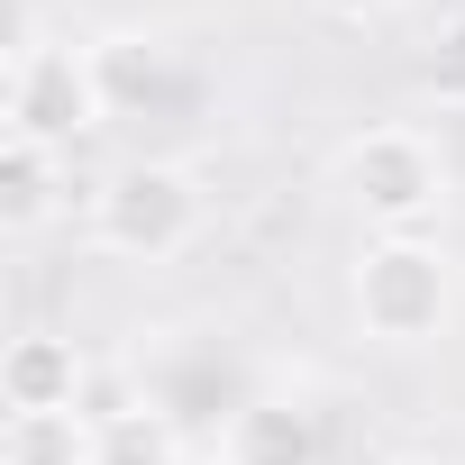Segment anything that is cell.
Here are the masks:
<instances>
[{"label": "cell", "instance_id": "6da1fadb", "mask_svg": "<svg viewBox=\"0 0 465 465\" xmlns=\"http://www.w3.org/2000/svg\"><path fill=\"white\" fill-rule=\"evenodd\" d=\"M83 228L110 265H173L210 228V183L183 155H137L83 192Z\"/></svg>", "mask_w": 465, "mask_h": 465}, {"label": "cell", "instance_id": "7a4b0ae2", "mask_svg": "<svg viewBox=\"0 0 465 465\" xmlns=\"http://www.w3.org/2000/svg\"><path fill=\"white\" fill-rule=\"evenodd\" d=\"M447 146L411 119H374L338 146V201L365 219V238H438L447 219Z\"/></svg>", "mask_w": 465, "mask_h": 465}, {"label": "cell", "instance_id": "3957f363", "mask_svg": "<svg viewBox=\"0 0 465 465\" xmlns=\"http://www.w3.org/2000/svg\"><path fill=\"white\" fill-rule=\"evenodd\" d=\"M347 311L374 347H438L456 320V256L438 238H365L347 265Z\"/></svg>", "mask_w": 465, "mask_h": 465}, {"label": "cell", "instance_id": "277c9868", "mask_svg": "<svg viewBox=\"0 0 465 465\" xmlns=\"http://www.w3.org/2000/svg\"><path fill=\"white\" fill-rule=\"evenodd\" d=\"M110 110V83H101V55L83 37H28L10 55V137H46V146H83Z\"/></svg>", "mask_w": 465, "mask_h": 465}, {"label": "cell", "instance_id": "5b68a950", "mask_svg": "<svg viewBox=\"0 0 465 465\" xmlns=\"http://www.w3.org/2000/svg\"><path fill=\"white\" fill-rule=\"evenodd\" d=\"M210 465H329V411L311 383L265 374L210 429Z\"/></svg>", "mask_w": 465, "mask_h": 465}, {"label": "cell", "instance_id": "8992f818", "mask_svg": "<svg viewBox=\"0 0 465 465\" xmlns=\"http://www.w3.org/2000/svg\"><path fill=\"white\" fill-rule=\"evenodd\" d=\"M0 401L10 411H92V356L64 329H19L0 356Z\"/></svg>", "mask_w": 465, "mask_h": 465}, {"label": "cell", "instance_id": "52a82bcc", "mask_svg": "<svg viewBox=\"0 0 465 465\" xmlns=\"http://www.w3.org/2000/svg\"><path fill=\"white\" fill-rule=\"evenodd\" d=\"M74 201V155L46 137H0V228L37 238V228Z\"/></svg>", "mask_w": 465, "mask_h": 465}, {"label": "cell", "instance_id": "ba28073f", "mask_svg": "<svg viewBox=\"0 0 465 465\" xmlns=\"http://www.w3.org/2000/svg\"><path fill=\"white\" fill-rule=\"evenodd\" d=\"M101 420V465H183L192 447H183V420L155 401V392H119L110 411H92Z\"/></svg>", "mask_w": 465, "mask_h": 465}, {"label": "cell", "instance_id": "9c48e42d", "mask_svg": "<svg viewBox=\"0 0 465 465\" xmlns=\"http://www.w3.org/2000/svg\"><path fill=\"white\" fill-rule=\"evenodd\" d=\"M0 465H101L92 411H10L0 420Z\"/></svg>", "mask_w": 465, "mask_h": 465}, {"label": "cell", "instance_id": "30bf717a", "mask_svg": "<svg viewBox=\"0 0 465 465\" xmlns=\"http://www.w3.org/2000/svg\"><path fill=\"white\" fill-rule=\"evenodd\" d=\"M92 55H101L110 110H137V101H146V92L164 83V37H146V28H119V37H101Z\"/></svg>", "mask_w": 465, "mask_h": 465}, {"label": "cell", "instance_id": "8fae6325", "mask_svg": "<svg viewBox=\"0 0 465 465\" xmlns=\"http://www.w3.org/2000/svg\"><path fill=\"white\" fill-rule=\"evenodd\" d=\"M320 19H338V28H374V19H392L401 0H311Z\"/></svg>", "mask_w": 465, "mask_h": 465}, {"label": "cell", "instance_id": "7c38bea8", "mask_svg": "<svg viewBox=\"0 0 465 465\" xmlns=\"http://www.w3.org/2000/svg\"><path fill=\"white\" fill-rule=\"evenodd\" d=\"M383 465H456V456H438V447H401V456H383Z\"/></svg>", "mask_w": 465, "mask_h": 465}]
</instances>
